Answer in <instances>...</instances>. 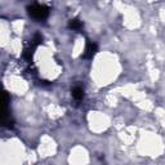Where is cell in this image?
Wrapping results in <instances>:
<instances>
[{
  "label": "cell",
  "instance_id": "6da1fadb",
  "mask_svg": "<svg viewBox=\"0 0 165 165\" xmlns=\"http://www.w3.org/2000/svg\"><path fill=\"white\" fill-rule=\"evenodd\" d=\"M30 14L35 18V20H44L48 14V10L40 4H34L30 8Z\"/></svg>",
  "mask_w": 165,
  "mask_h": 165
},
{
  "label": "cell",
  "instance_id": "7a4b0ae2",
  "mask_svg": "<svg viewBox=\"0 0 165 165\" xmlns=\"http://www.w3.org/2000/svg\"><path fill=\"white\" fill-rule=\"evenodd\" d=\"M72 95L76 98V100H81L82 95H84V93H82V89H81V88H79V87H76L75 89H74Z\"/></svg>",
  "mask_w": 165,
  "mask_h": 165
}]
</instances>
